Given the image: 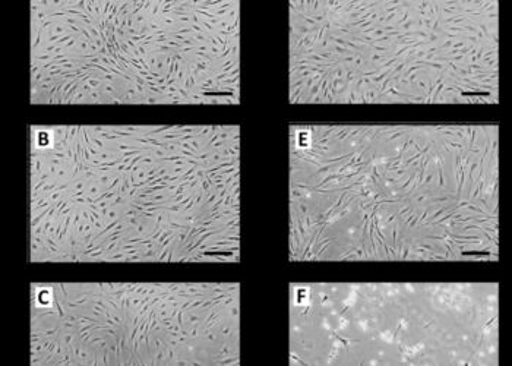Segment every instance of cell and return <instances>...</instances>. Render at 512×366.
<instances>
[{
  "instance_id": "6da1fadb",
  "label": "cell",
  "mask_w": 512,
  "mask_h": 366,
  "mask_svg": "<svg viewBox=\"0 0 512 366\" xmlns=\"http://www.w3.org/2000/svg\"><path fill=\"white\" fill-rule=\"evenodd\" d=\"M498 126L293 129V257H498Z\"/></svg>"
},
{
  "instance_id": "7a4b0ae2",
  "label": "cell",
  "mask_w": 512,
  "mask_h": 366,
  "mask_svg": "<svg viewBox=\"0 0 512 366\" xmlns=\"http://www.w3.org/2000/svg\"><path fill=\"white\" fill-rule=\"evenodd\" d=\"M292 100L498 102V2H292Z\"/></svg>"
},
{
  "instance_id": "3957f363",
  "label": "cell",
  "mask_w": 512,
  "mask_h": 366,
  "mask_svg": "<svg viewBox=\"0 0 512 366\" xmlns=\"http://www.w3.org/2000/svg\"><path fill=\"white\" fill-rule=\"evenodd\" d=\"M293 308L340 364H496V283L299 286Z\"/></svg>"
}]
</instances>
